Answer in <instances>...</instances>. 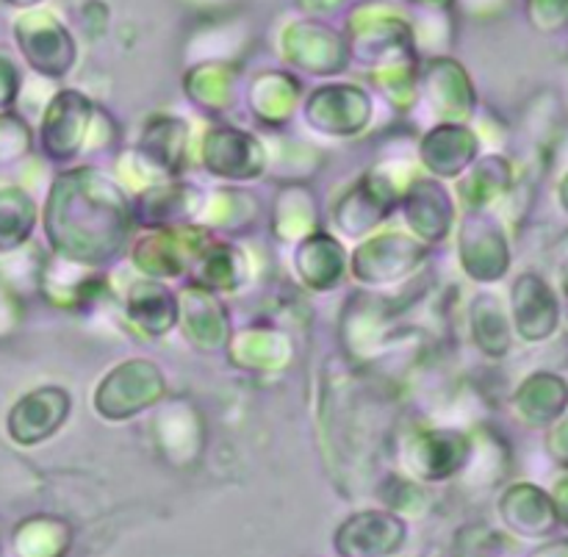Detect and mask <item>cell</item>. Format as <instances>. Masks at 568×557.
<instances>
[{
    "label": "cell",
    "instance_id": "6da1fadb",
    "mask_svg": "<svg viewBox=\"0 0 568 557\" xmlns=\"http://www.w3.org/2000/svg\"><path fill=\"white\" fill-rule=\"evenodd\" d=\"M128 231V205L94 172L59 178L48 203V233L55 250L75 261H105Z\"/></svg>",
    "mask_w": 568,
    "mask_h": 557
},
{
    "label": "cell",
    "instance_id": "7a4b0ae2",
    "mask_svg": "<svg viewBox=\"0 0 568 557\" xmlns=\"http://www.w3.org/2000/svg\"><path fill=\"white\" fill-rule=\"evenodd\" d=\"M514 325L525 342H547L560 327V303L552 286L536 272L516 277L514 292Z\"/></svg>",
    "mask_w": 568,
    "mask_h": 557
},
{
    "label": "cell",
    "instance_id": "3957f363",
    "mask_svg": "<svg viewBox=\"0 0 568 557\" xmlns=\"http://www.w3.org/2000/svg\"><path fill=\"white\" fill-rule=\"evenodd\" d=\"M464 264L477 281L494 283L508 272L510 250L505 233L491 216H469L464 225Z\"/></svg>",
    "mask_w": 568,
    "mask_h": 557
},
{
    "label": "cell",
    "instance_id": "277c9868",
    "mask_svg": "<svg viewBox=\"0 0 568 557\" xmlns=\"http://www.w3.org/2000/svg\"><path fill=\"white\" fill-rule=\"evenodd\" d=\"M499 516L521 538H547L560 525L552 497L532 483L510 486L499 503Z\"/></svg>",
    "mask_w": 568,
    "mask_h": 557
},
{
    "label": "cell",
    "instance_id": "5b68a950",
    "mask_svg": "<svg viewBox=\"0 0 568 557\" xmlns=\"http://www.w3.org/2000/svg\"><path fill=\"white\" fill-rule=\"evenodd\" d=\"M405 527L386 514H358L344 521L336 547L344 557H386L397 553Z\"/></svg>",
    "mask_w": 568,
    "mask_h": 557
},
{
    "label": "cell",
    "instance_id": "8992f818",
    "mask_svg": "<svg viewBox=\"0 0 568 557\" xmlns=\"http://www.w3.org/2000/svg\"><path fill=\"white\" fill-rule=\"evenodd\" d=\"M70 399L59 388H42L14 405L9 416V433L20 444H37L48 438L64 422Z\"/></svg>",
    "mask_w": 568,
    "mask_h": 557
},
{
    "label": "cell",
    "instance_id": "52a82bcc",
    "mask_svg": "<svg viewBox=\"0 0 568 557\" xmlns=\"http://www.w3.org/2000/svg\"><path fill=\"white\" fill-rule=\"evenodd\" d=\"M514 408L530 427L555 425L568 411V381L555 372H536L519 386Z\"/></svg>",
    "mask_w": 568,
    "mask_h": 557
},
{
    "label": "cell",
    "instance_id": "ba28073f",
    "mask_svg": "<svg viewBox=\"0 0 568 557\" xmlns=\"http://www.w3.org/2000/svg\"><path fill=\"white\" fill-rule=\"evenodd\" d=\"M89 100L75 92H64L53 100L48 117H44L42 142L53 159H70L78 153L83 131H87Z\"/></svg>",
    "mask_w": 568,
    "mask_h": 557
},
{
    "label": "cell",
    "instance_id": "9c48e42d",
    "mask_svg": "<svg viewBox=\"0 0 568 557\" xmlns=\"http://www.w3.org/2000/svg\"><path fill=\"white\" fill-rule=\"evenodd\" d=\"M469 458V444L458 433H430L414 444V472L425 480H442L453 475Z\"/></svg>",
    "mask_w": 568,
    "mask_h": 557
},
{
    "label": "cell",
    "instance_id": "30bf717a",
    "mask_svg": "<svg viewBox=\"0 0 568 557\" xmlns=\"http://www.w3.org/2000/svg\"><path fill=\"white\" fill-rule=\"evenodd\" d=\"M244 133L239 131H214L209 136V148H205V161H209L211 172L233 178H250L258 172L261 166V148L247 139L242 144Z\"/></svg>",
    "mask_w": 568,
    "mask_h": 557
},
{
    "label": "cell",
    "instance_id": "8fae6325",
    "mask_svg": "<svg viewBox=\"0 0 568 557\" xmlns=\"http://www.w3.org/2000/svg\"><path fill=\"white\" fill-rule=\"evenodd\" d=\"M471 322H475V338L480 350L491 358H503L510 350V325L505 316L503 303L494 294H480L471 308Z\"/></svg>",
    "mask_w": 568,
    "mask_h": 557
},
{
    "label": "cell",
    "instance_id": "7c38bea8",
    "mask_svg": "<svg viewBox=\"0 0 568 557\" xmlns=\"http://www.w3.org/2000/svg\"><path fill=\"white\" fill-rule=\"evenodd\" d=\"M425 142L444 148L442 153H425V161L433 166V172H444V175H458L477 153L475 136H471V131H466L460 125L433 131Z\"/></svg>",
    "mask_w": 568,
    "mask_h": 557
},
{
    "label": "cell",
    "instance_id": "4fadbf2b",
    "mask_svg": "<svg viewBox=\"0 0 568 557\" xmlns=\"http://www.w3.org/2000/svg\"><path fill=\"white\" fill-rule=\"evenodd\" d=\"M33 203L20 189H0V250H14L31 233Z\"/></svg>",
    "mask_w": 568,
    "mask_h": 557
},
{
    "label": "cell",
    "instance_id": "5bb4252c",
    "mask_svg": "<svg viewBox=\"0 0 568 557\" xmlns=\"http://www.w3.org/2000/svg\"><path fill=\"white\" fill-rule=\"evenodd\" d=\"M510 186V164L503 155H488L480 161L475 172L469 178V186H466V198L469 203L483 205L491 203L494 198H499L503 192H508Z\"/></svg>",
    "mask_w": 568,
    "mask_h": 557
},
{
    "label": "cell",
    "instance_id": "9a60e30c",
    "mask_svg": "<svg viewBox=\"0 0 568 557\" xmlns=\"http://www.w3.org/2000/svg\"><path fill=\"white\" fill-rule=\"evenodd\" d=\"M183 136H186V128L178 120H164L150 125V159H155L161 166H166V170H170V166H178V159H181L183 153Z\"/></svg>",
    "mask_w": 568,
    "mask_h": 557
},
{
    "label": "cell",
    "instance_id": "2e32d148",
    "mask_svg": "<svg viewBox=\"0 0 568 557\" xmlns=\"http://www.w3.org/2000/svg\"><path fill=\"white\" fill-rule=\"evenodd\" d=\"M530 20L544 33L566 31L568 0H530Z\"/></svg>",
    "mask_w": 568,
    "mask_h": 557
},
{
    "label": "cell",
    "instance_id": "e0dca14e",
    "mask_svg": "<svg viewBox=\"0 0 568 557\" xmlns=\"http://www.w3.org/2000/svg\"><path fill=\"white\" fill-rule=\"evenodd\" d=\"M28 148V131L14 117H0V164L11 161Z\"/></svg>",
    "mask_w": 568,
    "mask_h": 557
},
{
    "label": "cell",
    "instance_id": "ac0fdd59",
    "mask_svg": "<svg viewBox=\"0 0 568 557\" xmlns=\"http://www.w3.org/2000/svg\"><path fill=\"white\" fill-rule=\"evenodd\" d=\"M547 449L558 464L568 466V411L555 422V427L547 436Z\"/></svg>",
    "mask_w": 568,
    "mask_h": 557
},
{
    "label": "cell",
    "instance_id": "d6986e66",
    "mask_svg": "<svg viewBox=\"0 0 568 557\" xmlns=\"http://www.w3.org/2000/svg\"><path fill=\"white\" fill-rule=\"evenodd\" d=\"M17 83H20V75H17V70L11 67V61L0 55V109H6V105L14 100Z\"/></svg>",
    "mask_w": 568,
    "mask_h": 557
},
{
    "label": "cell",
    "instance_id": "ffe728a7",
    "mask_svg": "<svg viewBox=\"0 0 568 557\" xmlns=\"http://www.w3.org/2000/svg\"><path fill=\"white\" fill-rule=\"evenodd\" d=\"M549 497H552L558 521H560V525L568 527V472H566V475H560L558 480H555L552 494H549Z\"/></svg>",
    "mask_w": 568,
    "mask_h": 557
},
{
    "label": "cell",
    "instance_id": "44dd1931",
    "mask_svg": "<svg viewBox=\"0 0 568 557\" xmlns=\"http://www.w3.org/2000/svg\"><path fill=\"white\" fill-rule=\"evenodd\" d=\"M530 557H568V541L547 544V547H541L538 553H532Z\"/></svg>",
    "mask_w": 568,
    "mask_h": 557
},
{
    "label": "cell",
    "instance_id": "7402d4cb",
    "mask_svg": "<svg viewBox=\"0 0 568 557\" xmlns=\"http://www.w3.org/2000/svg\"><path fill=\"white\" fill-rule=\"evenodd\" d=\"M558 277H560V288H564V294H566V300H568V255L564 259V264H560Z\"/></svg>",
    "mask_w": 568,
    "mask_h": 557
},
{
    "label": "cell",
    "instance_id": "603a6c76",
    "mask_svg": "<svg viewBox=\"0 0 568 557\" xmlns=\"http://www.w3.org/2000/svg\"><path fill=\"white\" fill-rule=\"evenodd\" d=\"M558 198H560V205H564V211L568 214V175L564 178V181H560V192H558Z\"/></svg>",
    "mask_w": 568,
    "mask_h": 557
},
{
    "label": "cell",
    "instance_id": "cb8c5ba5",
    "mask_svg": "<svg viewBox=\"0 0 568 557\" xmlns=\"http://www.w3.org/2000/svg\"><path fill=\"white\" fill-rule=\"evenodd\" d=\"M11 3H20V6H26V3H33V0H11Z\"/></svg>",
    "mask_w": 568,
    "mask_h": 557
}]
</instances>
